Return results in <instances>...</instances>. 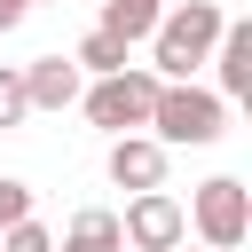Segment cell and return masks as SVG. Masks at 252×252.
Listing matches in <instances>:
<instances>
[{
	"label": "cell",
	"mask_w": 252,
	"mask_h": 252,
	"mask_svg": "<svg viewBox=\"0 0 252 252\" xmlns=\"http://www.w3.org/2000/svg\"><path fill=\"white\" fill-rule=\"evenodd\" d=\"M118 236H126L134 252H173V244H189L181 197H173V189H142V197H126V213H118Z\"/></svg>",
	"instance_id": "5b68a950"
},
{
	"label": "cell",
	"mask_w": 252,
	"mask_h": 252,
	"mask_svg": "<svg viewBox=\"0 0 252 252\" xmlns=\"http://www.w3.org/2000/svg\"><path fill=\"white\" fill-rule=\"evenodd\" d=\"M0 252H55V236H47V220L32 213V220H16V228H0Z\"/></svg>",
	"instance_id": "7c38bea8"
},
{
	"label": "cell",
	"mask_w": 252,
	"mask_h": 252,
	"mask_svg": "<svg viewBox=\"0 0 252 252\" xmlns=\"http://www.w3.org/2000/svg\"><path fill=\"white\" fill-rule=\"evenodd\" d=\"M24 16H32V0H0V32H16Z\"/></svg>",
	"instance_id": "9a60e30c"
},
{
	"label": "cell",
	"mask_w": 252,
	"mask_h": 252,
	"mask_svg": "<svg viewBox=\"0 0 252 252\" xmlns=\"http://www.w3.org/2000/svg\"><path fill=\"white\" fill-rule=\"evenodd\" d=\"M32 8H39V0H32Z\"/></svg>",
	"instance_id": "e0dca14e"
},
{
	"label": "cell",
	"mask_w": 252,
	"mask_h": 252,
	"mask_svg": "<svg viewBox=\"0 0 252 252\" xmlns=\"http://www.w3.org/2000/svg\"><path fill=\"white\" fill-rule=\"evenodd\" d=\"M158 71L150 63H126V71H110V79H94L87 94H79V110L102 126V134H142L150 126V102H158Z\"/></svg>",
	"instance_id": "277c9868"
},
{
	"label": "cell",
	"mask_w": 252,
	"mask_h": 252,
	"mask_svg": "<svg viewBox=\"0 0 252 252\" xmlns=\"http://www.w3.org/2000/svg\"><path fill=\"white\" fill-rule=\"evenodd\" d=\"M220 126H228V102L213 94V87H197V79H165L158 87V102H150V142H165V150H205V142H220Z\"/></svg>",
	"instance_id": "7a4b0ae2"
},
{
	"label": "cell",
	"mask_w": 252,
	"mask_h": 252,
	"mask_svg": "<svg viewBox=\"0 0 252 252\" xmlns=\"http://www.w3.org/2000/svg\"><path fill=\"white\" fill-rule=\"evenodd\" d=\"M24 71V102L32 110H71L79 94H87V71L71 63V55H32V63H16Z\"/></svg>",
	"instance_id": "8992f818"
},
{
	"label": "cell",
	"mask_w": 252,
	"mask_h": 252,
	"mask_svg": "<svg viewBox=\"0 0 252 252\" xmlns=\"http://www.w3.org/2000/svg\"><path fill=\"white\" fill-rule=\"evenodd\" d=\"M55 252H126V236H118V213H110V205H79Z\"/></svg>",
	"instance_id": "9c48e42d"
},
{
	"label": "cell",
	"mask_w": 252,
	"mask_h": 252,
	"mask_svg": "<svg viewBox=\"0 0 252 252\" xmlns=\"http://www.w3.org/2000/svg\"><path fill=\"white\" fill-rule=\"evenodd\" d=\"M213 71H220V102H252V24L244 16H228L220 24V39H213Z\"/></svg>",
	"instance_id": "52a82bcc"
},
{
	"label": "cell",
	"mask_w": 252,
	"mask_h": 252,
	"mask_svg": "<svg viewBox=\"0 0 252 252\" xmlns=\"http://www.w3.org/2000/svg\"><path fill=\"white\" fill-rule=\"evenodd\" d=\"M110 181L118 189H165V142H150V134H110Z\"/></svg>",
	"instance_id": "ba28073f"
},
{
	"label": "cell",
	"mask_w": 252,
	"mask_h": 252,
	"mask_svg": "<svg viewBox=\"0 0 252 252\" xmlns=\"http://www.w3.org/2000/svg\"><path fill=\"white\" fill-rule=\"evenodd\" d=\"M220 24H228L220 0H181V8H165L158 32H150V71H158V79H197V63H213Z\"/></svg>",
	"instance_id": "6da1fadb"
},
{
	"label": "cell",
	"mask_w": 252,
	"mask_h": 252,
	"mask_svg": "<svg viewBox=\"0 0 252 252\" xmlns=\"http://www.w3.org/2000/svg\"><path fill=\"white\" fill-rule=\"evenodd\" d=\"M181 220L197 228V244H205V252H236V244L252 236V189H244L236 173H213V181H197V189H189Z\"/></svg>",
	"instance_id": "3957f363"
},
{
	"label": "cell",
	"mask_w": 252,
	"mask_h": 252,
	"mask_svg": "<svg viewBox=\"0 0 252 252\" xmlns=\"http://www.w3.org/2000/svg\"><path fill=\"white\" fill-rule=\"evenodd\" d=\"M126 55H134V47H118L110 32H87V39L71 47V63H79L87 79H110V71H126Z\"/></svg>",
	"instance_id": "8fae6325"
},
{
	"label": "cell",
	"mask_w": 252,
	"mask_h": 252,
	"mask_svg": "<svg viewBox=\"0 0 252 252\" xmlns=\"http://www.w3.org/2000/svg\"><path fill=\"white\" fill-rule=\"evenodd\" d=\"M173 252H189V244H173Z\"/></svg>",
	"instance_id": "2e32d148"
},
{
	"label": "cell",
	"mask_w": 252,
	"mask_h": 252,
	"mask_svg": "<svg viewBox=\"0 0 252 252\" xmlns=\"http://www.w3.org/2000/svg\"><path fill=\"white\" fill-rule=\"evenodd\" d=\"M158 16H165V0H102V24L94 32H110L118 47H134V39L158 32Z\"/></svg>",
	"instance_id": "30bf717a"
},
{
	"label": "cell",
	"mask_w": 252,
	"mask_h": 252,
	"mask_svg": "<svg viewBox=\"0 0 252 252\" xmlns=\"http://www.w3.org/2000/svg\"><path fill=\"white\" fill-rule=\"evenodd\" d=\"M16 220H32V181L0 173V228H16Z\"/></svg>",
	"instance_id": "5bb4252c"
},
{
	"label": "cell",
	"mask_w": 252,
	"mask_h": 252,
	"mask_svg": "<svg viewBox=\"0 0 252 252\" xmlns=\"http://www.w3.org/2000/svg\"><path fill=\"white\" fill-rule=\"evenodd\" d=\"M24 118H32V102H24V71L0 63V126H24Z\"/></svg>",
	"instance_id": "4fadbf2b"
}]
</instances>
